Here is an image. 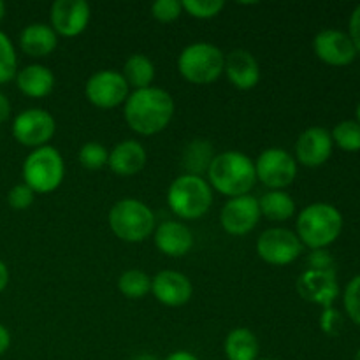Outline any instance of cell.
<instances>
[{"label":"cell","mask_w":360,"mask_h":360,"mask_svg":"<svg viewBox=\"0 0 360 360\" xmlns=\"http://www.w3.org/2000/svg\"><path fill=\"white\" fill-rule=\"evenodd\" d=\"M123 115L134 132L141 136H155L171 123L174 116V101L169 91L148 86L127 97Z\"/></svg>","instance_id":"6da1fadb"},{"label":"cell","mask_w":360,"mask_h":360,"mask_svg":"<svg viewBox=\"0 0 360 360\" xmlns=\"http://www.w3.org/2000/svg\"><path fill=\"white\" fill-rule=\"evenodd\" d=\"M207 176L213 188L231 199L248 195L257 181L255 164L241 151H224L217 155L207 169Z\"/></svg>","instance_id":"7a4b0ae2"},{"label":"cell","mask_w":360,"mask_h":360,"mask_svg":"<svg viewBox=\"0 0 360 360\" xmlns=\"http://www.w3.org/2000/svg\"><path fill=\"white\" fill-rule=\"evenodd\" d=\"M343 231V214L327 202L306 206L297 217V238L311 250H323L333 245Z\"/></svg>","instance_id":"3957f363"},{"label":"cell","mask_w":360,"mask_h":360,"mask_svg":"<svg viewBox=\"0 0 360 360\" xmlns=\"http://www.w3.org/2000/svg\"><path fill=\"white\" fill-rule=\"evenodd\" d=\"M167 202L179 218L197 220L210 211L213 204V192L200 176L183 174L178 176L169 186Z\"/></svg>","instance_id":"277c9868"},{"label":"cell","mask_w":360,"mask_h":360,"mask_svg":"<svg viewBox=\"0 0 360 360\" xmlns=\"http://www.w3.org/2000/svg\"><path fill=\"white\" fill-rule=\"evenodd\" d=\"M109 227L116 238L127 243H141L155 229V214L144 202L136 199L118 200L109 211Z\"/></svg>","instance_id":"5b68a950"},{"label":"cell","mask_w":360,"mask_h":360,"mask_svg":"<svg viewBox=\"0 0 360 360\" xmlns=\"http://www.w3.org/2000/svg\"><path fill=\"white\" fill-rule=\"evenodd\" d=\"M225 56L220 48L210 42H193L186 46L178 58V70L193 84L214 83L224 72Z\"/></svg>","instance_id":"8992f818"},{"label":"cell","mask_w":360,"mask_h":360,"mask_svg":"<svg viewBox=\"0 0 360 360\" xmlns=\"http://www.w3.org/2000/svg\"><path fill=\"white\" fill-rule=\"evenodd\" d=\"M65 176V165L60 151L53 146L35 148L23 164L25 185L37 193H49L58 188Z\"/></svg>","instance_id":"52a82bcc"},{"label":"cell","mask_w":360,"mask_h":360,"mask_svg":"<svg viewBox=\"0 0 360 360\" xmlns=\"http://www.w3.org/2000/svg\"><path fill=\"white\" fill-rule=\"evenodd\" d=\"M257 179L271 190L287 188L297 176V164L288 151L281 148H269L262 151L255 162Z\"/></svg>","instance_id":"ba28073f"},{"label":"cell","mask_w":360,"mask_h":360,"mask_svg":"<svg viewBox=\"0 0 360 360\" xmlns=\"http://www.w3.org/2000/svg\"><path fill=\"white\" fill-rule=\"evenodd\" d=\"M257 253L271 266H288L302 253V243L288 229H267L257 241Z\"/></svg>","instance_id":"9c48e42d"},{"label":"cell","mask_w":360,"mask_h":360,"mask_svg":"<svg viewBox=\"0 0 360 360\" xmlns=\"http://www.w3.org/2000/svg\"><path fill=\"white\" fill-rule=\"evenodd\" d=\"M55 130V118L46 109L32 108L27 111H21L13 122L14 139L28 148L46 146Z\"/></svg>","instance_id":"30bf717a"},{"label":"cell","mask_w":360,"mask_h":360,"mask_svg":"<svg viewBox=\"0 0 360 360\" xmlns=\"http://www.w3.org/2000/svg\"><path fill=\"white\" fill-rule=\"evenodd\" d=\"M84 94L95 108L112 109L127 101L129 84L118 70H98L86 81Z\"/></svg>","instance_id":"8fae6325"},{"label":"cell","mask_w":360,"mask_h":360,"mask_svg":"<svg viewBox=\"0 0 360 360\" xmlns=\"http://www.w3.org/2000/svg\"><path fill=\"white\" fill-rule=\"evenodd\" d=\"M297 292L304 301L323 306V311L333 309L334 301L340 295V285H338L336 273H334V269L304 271L297 280Z\"/></svg>","instance_id":"7c38bea8"},{"label":"cell","mask_w":360,"mask_h":360,"mask_svg":"<svg viewBox=\"0 0 360 360\" xmlns=\"http://www.w3.org/2000/svg\"><path fill=\"white\" fill-rule=\"evenodd\" d=\"M259 199L252 195L234 197L224 206L220 213V224L231 236H245L257 227L260 220Z\"/></svg>","instance_id":"4fadbf2b"},{"label":"cell","mask_w":360,"mask_h":360,"mask_svg":"<svg viewBox=\"0 0 360 360\" xmlns=\"http://www.w3.org/2000/svg\"><path fill=\"white\" fill-rule=\"evenodd\" d=\"M90 6L84 0H56L49 11V20L55 34L76 37L90 23Z\"/></svg>","instance_id":"5bb4252c"},{"label":"cell","mask_w":360,"mask_h":360,"mask_svg":"<svg viewBox=\"0 0 360 360\" xmlns=\"http://www.w3.org/2000/svg\"><path fill=\"white\" fill-rule=\"evenodd\" d=\"M313 49L323 63L334 67L348 65L357 56V49L347 32L336 30V28H326L319 32L313 41Z\"/></svg>","instance_id":"9a60e30c"},{"label":"cell","mask_w":360,"mask_h":360,"mask_svg":"<svg viewBox=\"0 0 360 360\" xmlns=\"http://www.w3.org/2000/svg\"><path fill=\"white\" fill-rule=\"evenodd\" d=\"M333 137L323 127H311L299 136L295 143V157L304 167H320L333 155Z\"/></svg>","instance_id":"2e32d148"},{"label":"cell","mask_w":360,"mask_h":360,"mask_svg":"<svg viewBox=\"0 0 360 360\" xmlns=\"http://www.w3.org/2000/svg\"><path fill=\"white\" fill-rule=\"evenodd\" d=\"M151 292L162 304L176 308V306H183L190 301L193 287L192 281L178 271H160L151 280Z\"/></svg>","instance_id":"e0dca14e"},{"label":"cell","mask_w":360,"mask_h":360,"mask_svg":"<svg viewBox=\"0 0 360 360\" xmlns=\"http://www.w3.org/2000/svg\"><path fill=\"white\" fill-rule=\"evenodd\" d=\"M224 72L238 90H252L260 81V65L246 49H234L225 56Z\"/></svg>","instance_id":"ac0fdd59"},{"label":"cell","mask_w":360,"mask_h":360,"mask_svg":"<svg viewBox=\"0 0 360 360\" xmlns=\"http://www.w3.org/2000/svg\"><path fill=\"white\" fill-rule=\"evenodd\" d=\"M155 245L167 257H185L193 246V234L179 221H164L155 232Z\"/></svg>","instance_id":"d6986e66"},{"label":"cell","mask_w":360,"mask_h":360,"mask_svg":"<svg viewBox=\"0 0 360 360\" xmlns=\"http://www.w3.org/2000/svg\"><path fill=\"white\" fill-rule=\"evenodd\" d=\"M109 167L118 176H134L146 165V150L137 141H122L112 148L108 160Z\"/></svg>","instance_id":"ffe728a7"},{"label":"cell","mask_w":360,"mask_h":360,"mask_svg":"<svg viewBox=\"0 0 360 360\" xmlns=\"http://www.w3.org/2000/svg\"><path fill=\"white\" fill-rule=\"evenodd\" d=\"M58 44L55 30L49 25L32 23L25 27L20 34V46L23 53L32 58H41L53 53Z\"/></svg>","instance_id":"44dd1931"},{"label":"cell","mask_w":360,"mask_h":360,"mask_svg":"<svg viewBox=\"0 0 360 360\" xmlns=\"http://www.w3.org/2000/svg\"><path fill=\"white\" fill-rule=\"evenodd\" d=\"M18 88L21 94L32 98H42L49 95L55 86V76L46 65L32 63L21 69L16 76Z\"/></svg>","instance_id":"7402d4cb"},{"label":"cell","mask_w":360,"mask_h":360,"mask_svg":"<svg viewBox=\"0 0 360 360\" xmlns=\"http://www.w3.org/2000/svg\"><path fill=\"white\" fill-rule=\"evenodd\" d=\"M224 348L229 360H257L260 350L257 336L245 327L231 330L225 338Z\"/></svg>","instance_id":"603a6c76"},{"label":"cell","mask_w":360,"mask_h":360,"mask_svg":"<svg viewBox=\"0 0 360 360\" xmlns=\"http://www.w3.org/2000/svg\"><path fill=\"white\" fill-rule=\"evenodd\" d=\"M260 214L273 221H285L294 217L295 202L283 190H271L259 199Z\"/></svg>","instance_id":"cb8c5ba5"},{"label":"cell","mask_w":360,"mask_h":360,"mask_svg":"<svg viewBox=\"0 0 360 360\" xmlns=\"http://www.w3.org/2000/svg\"><path fill=\"white\" fill-rule=\"evenodd\" d=\"M123 77H125L127 84L134 86L136 90H143V88L151 86L155 79V65L146 55H136L129 56L123 67Z\"/></svg>","instance_id":"d4e9b609"},{"label":"cell","mask_w":360,"mask_h":360,"mask_svg":"<svg viewBox=\"0 0 360 360\" xmlns=\"http://www.w3.org/2000/svg\"><path fill=\"white\" fill-rule=\"evenodd\" d=\"M213 146L210 141L206 139H195L186 146L185 153H183V165L188 172L186 174L200 176L210 169L211 162H213Z\"/></svg>","instance_id":"484cf974"},{"label":"cell","mask_w":360,"mask_h":360,"mask_svg":"<svg viewBox=\"0 0 360 360\" xmlns=\"http://www.w3.org/2000/svg\"><path fill=\"white\" fill-rule=\"evenodd\" d=\"M118 290L129 299H143L151 292V278L139 269H129L120 276Z\"/></svg>","instance_id":"4316f807"},{"label":"cell","mask_w":360,"mask_h":360,"mask_svg":"<svg viewBox=\"0 0 360 360\" xmlns=\"http://www.w3.org/2000/svg\"><path fill=\"white\" fill-rule=\"evenodd\" d=\"M333 143L343 151H360V123L355 120H345L340 122L330 132Z\"/></svg>","instance_id":"83f0119b"},{"label":"cell","mask_w":360,"mask_h":360,"mask_svg":"<svg viewBox=\"0 0 360 360\" xmlns=\"http://www.w3.org/2000/svg\"><path fill=\"white\" fill-rule=\"evenodd\" d=\"M16 67L18 60L13 42L4 32H0V84L7 83L16 76Z\"/></svg>","instance_id":"f1b7e54d"},{"label":"cell","mask_w":360,"mask_h":360,"mask_svg":"<svg viewBox=\"0 0 360 360\" xmlns=\"http://www.w3.org/2000/svg\"><path fill=\"white\" fill-rule=\"evenodd\" d=\"M77 158H79V164L84 169H88V171H98V169H102L108 164L109 153L101 143H86L81 146Z\"/></svg>","instance_id":"f546056e"},{"label":"cell","mask_w":360,"mask_h":360,"mask_svg":"<svg viewBox=\"0 0 360 360\" xmlns=\"http://www.w3.org/2000/svg\"><path fill=\"white\" fill-rule=\"evenodd\" d=\"M181 7L193 18L199 20H210L220 14L225 7L224 0H183Z\"/></svg>","instance_id":"4dcf8cb0"},{"label":"cell","mask_w":360,"mask_h":360,"mask_svg":"<svg viewBox=\"0 0 360 360\" xmlns=\"http://www.w3.org/2000/svg\"><path fill=\"white\" fill-rule=\"evenodd\" d=\"M343 306L352 322L360 326V274L348 281L343 292Z\"/></svg>","instance_id":"1f68e13d"},{"label":"cell","mask_w":360,"mask_h":360,"mask_svg":"<svg viewBox=\"0 0 360 360\" xmlns=\"http://www.w3.org/2000/svg\"><path fill=\"white\" fill-rule=\"evenodd\" d=\"M181 11V2L178 0H157L151 6V14L155 20L162 21V23H171V21L178 20Z\"/></svg>","instance_id":"d6a6232c"},{"label":"cell","mask_w":360,"mask_h":360,"mask_svg":"<svg viewBox=\"0 0 360 360\" xmlns=\"http://www.w3.org/2000/svg\"><path fill=\"white\" fill-rule=\"evenodd\" d=\"M34 197H35L34 190H32L30 186L25 185V183H21V185L13 186V188L9 190V193H7V202H9V206L13 207V210L21 211L32 206Z\"/></svg>","instance_id":"836d02e7"},{"label":"cell","mask_w":360,"mask_h":360,"mask_svg":"<svg viewBox=\"0 0 360 360\" xmlns=\"http://www.w3.org/2000/svg\"><path fill=\"white\" fill-rule=\"evenodd\" d=\"M320 326H322L323 333L326 334H336L341 326V316L336 309H326L320 316Z\"/></svg>","instance_id":"e575fe53"},{"label":"cell","mask_w":360,"mask_h":360,"mask_svg":"<svg viewBox=\"0 0 360 360\" xmlns=\"http://www.w3.org/2000/svg\"><path fill=\"white\" fill-rule=\"evenodd\" d=\"M309 269L333 271V259L326 250H313L311 257H309Z\"/></svg>","instance_id":"d590c367"},{"label":"cell","mask_w":360,"mask_h":360,"mask_svg":"<svg viewBox=\"0 0 360 360\" xmlns=\"http://www.w3.org/2000/svg\"><path fill=\"white\" fill-rule=\"evenodd\" d=\"M348 37L354 42L357 53L360 51V4L352 13L350 21H348Z\"/></svg>","instance_id":"8d00e7d4"},{"label":"cell","mask_w":360,"mask_h":360,"mask_svg":"<svg viewBox=\"0 0 360 360\" xmlns=\"http://www.w3.org/2000/svg\"><path fill=\"white\" fill-rule=\"evenodd\" d=\"M9 347H11V334L9 330L0 323V355L6 354Z\"/></svg>","instance_id":"74e56055"},{"label":"cell","mask_w":360,"mask_h":360,"mask_svg":"<svg viewBox=\"0 0 360 360\" xmlns=\"http://www.w3.org/2000/svg\"><path fill=\"white\" fill-rule=\"evenodd\" d=\"M11 115V104L4 94H0V123L6 122Z\"/></svg>","instance_id":"f35d334b"},{"label":"cell","mask_w":360,"mask_h":360,"mask_svg":"<svg viewBox=\"0 0 360 360\" xmlns=\"http://www.w3.org/2000/svg\"><path fill=\"white\" fill-rule=\"evenodd\" d=\"M165 360H199L193 354L186 350H178V352H172L171 355H167Z\"/></svg>","instance_id":"ab89813d"},{"label":"cell","mask_w":360,"mask_h":360,"mask_svg":"<svg viewBox=\"0 0 360 360\" xmlns=\"http://www.w3.org/2000/svg\"><path fill=\"white\" fill-rule=\"evenodd\" d=\"M7 283H9V271H7L6 264L0 260V292L6 290Z\"/></svg>","instance_id":"60d3db41"},{"label":"cell","mask_w":360,"mask_h":360,"mask_svg":"<svg viewBox=\"0 0 360 360\" xmlns=\"http://www.w3.org/2000/svg\"><path fill=\"white\" fill-rule=\"evenodd\" d=\"M132 360H158V359L155 357V355H150V354H139V355H136Z\"/></svg>","instance_id":"b9f144b4"},{"label":"cell","mask_w":360,"mask_h":360,"mask_svg":"<svg viewBox=\"0 0 360 360\" xmlns=\"http://www.w3.org/2000/svg\"><path fill=\"white\" fill-rule=\"evenodd\" d=\"M4 14H6V6H4V2H0V20L4 18Z\"/></svg>","instance_id":"7bdbcfd3"},{"label":"cell","mask_w":360,"mask_h":360,"mask_svg":"<svg viewBox=\"0 0 360 360\" xmlns=\"http://www.w3.org/2000/svg\"><path fill=\"white\" fill-rule=\"evenodd\" d=\"M355 116H357V120H355V122L360 123V102H359V105H357V111H355Z\"/></svg>","instance_id":"ee69618b"},{"label":"cell","mask_w":360,"mask_h":360,"mask_svg":"<svg viewBox=\"0 0 360 360\" xmlns=\"http://www.w3.org/2000/svg\"><path fill=\"white\" fill-rule=\"evenodd\" d=\"M354 360H360V348H359V350H357V354H355Z\"/></svg>","instance_id":"f6af8a7d"},{"label":"cell","mask_w":360,"mask_h":360,"mask_svg":"<svg viewBox=\"0 0 360 360\" xmlns=\"http://www.w3.org/2000/svg\"><path fill=\"white\" fill-rule=\"evenodd\" d=\"M262 360H278V359H262Z\"/></svg>","instance_id":"bcb514c9"}]
</instances>
